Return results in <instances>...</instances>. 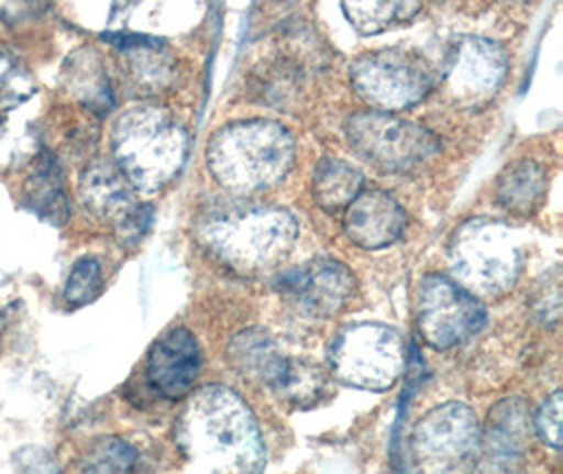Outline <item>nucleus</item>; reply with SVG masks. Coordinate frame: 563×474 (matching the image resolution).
Wrapping results in <instances>:
<instances>
[{
	"label": "nucleus",
	"instance_id": "nucleus-1",
	"mask_svg": "<svg viewBox=\"0 0 563 474\" xmlns=\"http://www.w3.org/2000/svg\"><path fill=\"white\" fill-rule=\"evenodd\" d=\"M179 445L213 474H262L266 451L247 403L227 386H206L188 400L178 425Z\"/></svg>",
	"mask_w": 563,
	"mask_h": 474
},
{
	"label": "nucleus",
	"instance_id": "nucleus-2",
	"mask_svg": "<svg viewBox=\"0 0 563 474\" xmlns=\"http://www.w3.org/2000/svg\"><path fill=\"white\" fill-rule=\"evenodd\" d=\"M206 158L222 188L234 195H254L289 175L296 163V140L277 121H234L211 135Z\"/></svg>",
	"mask_w": 563,
	"mask_h": 474
},
{
	"label": "nucleus",
	"instance_id": "nucleus-3",
	"mask_svg": "<svg viewBox=\"0 0 563 474\" xmlns=\"http://www.w3.org/2000/svg\"><path fill=\"white\" fill-rule=\"evenodd\" d=\"M296 218L273 205H232L209 213L199 225L206 250L236 273L275 268L294 250Z\"/></svg>",
	"mask_w": 563,
	"mask_h": 474
},
{
	"label": "nucleus",
	"instance_id": "nucleus-4",
	"mask_svg": "<svg viewBox=\"0 0 563 474\" xmlns=\"http://www.w3.org/2000/svg\"><path fill=\"white\" fill-rule=\"evenodd\" d=\"M114 165L144 192L165 188L188 154V133L158 106L131 108L112 129Z\"/></svg>",
	"mask_w": 563,
	"mask_h": 474
},
{
	"label": "nucleus",
	"instance_id": "nucleus-5",
	"mask_svg": "<svg viewBox=\"0 0 563 474\" xmlns=\"http://www.w3.org/2000/svg\"><path fill=\"white\" fill-rule=\"evenodd\" d=\"M450 264L462 287L484 296H503L521 275L523 255L511 225L498 220H468L450 239Z\"/></svg>",
	"mask_w": 563,
	"mask_h": 474
},
{
	"label": "nucleus",
	"instance_id": "nucleus-6",
	"mask_svg": "<svg viewBox=\"0 0 563 474\" xmlns=\"http://www.w3.org/2000/svg\"><path fill=\"white\" fill-rule=\"evenodd\" d=\"M328 363L340 382L383 393L404 374L406 349L401 335L388 324L351 323L335 333Z\"/></svg>",
	"mask_w": 563,
	"mask_h": 474
},
{
	"label": "nucleus",
	"instance_id": "nucleus-7",
	"mask_svg": "<svg viewBox=\"0 0 563 474\" xmlns=\"http://www.w3.org/2000/svg\"><path fill=\"white\" fill-rule=\"evenodd\" d=\"M344 133L353 151L386 174L410 172L441 151L439 137L427 126L378 110L351 117Z\"/></svg>",
	"mask_w": 563,
	"mask_h": 474
},
{
	"label": "nucleus",
	"instance_id": "nucleus-8",
	"mask_svg": "<svg viewBox=\"0 0 563 474\" xmlns=\"http://www.w3.org/2000/svg\"><path fill=\"white\" fill-rule=\"evenodd\" d=\"M351 82L361 100L390 114L424 100L433 80L420 53L380 49L358 55L351 66Z\"/></svg>",
	"mask_w": 563,
	"mask_h": 474
},
{
	"label": "nucleus",
	"instance_id": "nucleus-9",
	"mask_svg": "<svg viewBox=\"0 0 563 474\" xmlns=\"http://www.w3.org/2000/svg\"><path fill=\"white\" fill-rule=\"evenodd\" d=\"M416 323L429 346L456 349L486 327V308L450 276L429 275L418 285Z\"/></svg>",
	"mask_w": 563,
	"mask_h": 474
},
{
	"label": "nucleus",
	"instance_id": "nucleus-10",
	"mask_svg": "<svg viewBox=\"0 0 563 474\" xmlns=\"http://www.w3.org/2000/svg\"><path fill=\"white\" fill-rule=\"evenodd\" d=\"M275 287L300 315L310 319H330L355 296L357 280L338 260L314 257L283 273Z\"/></svg>",
	"mask_w": 563,
	"mask_h": 474
},
{
	"label": "nucleus",
	"instance_id": "nucleus-11",
	"mask_svg": "<svg viewBox=\"0 0 563 474\" xmlns=\"http://www.w3.org/2000/svg\"><path fill=\"white\" fill-rule=\"evenodd\" d=\"M482 426L462 403H445L424 414L411 434L416 458L429 466H454L477 453Z\"/></svg>",
	"mask_w": 563,
	"mask_h": 474
},
{
	"label": "nucleus",
	"instance_id": "nucleus-12",
	"mask_svg": "<svg viewBox=\"0 0 563 474\" xmlns=\"http://www.w3.org/2000/svg\"><path fill=\"white\" fill-rule=\"evenodd\" d=\"M534 420L528 403L507 399L492 407L471 474H526Z\"/></svg>",
	"mask_w": 563,
	"mask_h": 474
},
{
	"label": "nucleus",
	"instance_id": "nucleus-13",
	"mask_svg": "<svg viewBox=\"0 0 563 474\" xmlns=\"http://www.w3.org/2000/svg\"><path fill=\"white\" fill-rule=\"evenodd\" d=\"M509 73V57L503 45L484 36H466L450 49L445 62V85L461 101L492 98Z\"/></svg>",
	"mask_w": 563,
	"mask_h": 474
},
{
	"label": "nucleus",
	"instance_id": "nucleus-14",
	"mask_svg": "<svg viewBox=\"0 0 563 474\" xmlns=\"http://www.w3.org/2000/svg\"><path fill=\"white\" fill-rule=\"evenodd\" d=\"M201 370V350L195 335L174 327L154 342L148 354V384L161 397L169 400L184 399Z\"/></svg>",
	"mask_w": 563,
	"mask_h": 474
},
{
	"label": "nucleus",
	"instance_id": "nucleus-15",
	"mask_svg": "<svg viewBox=\"0 0 563 474\" xmlns=\"http://www.w3.org/2000/svg\"><path fill=\"white\" fill-rule=\"evenodd\" d=\"M408 216L404 207L385 190H361L346 207L344 232L363 250H385L406 232Z\"/></svg>",
	"mask_w": 563,
	"mask_h": 474
},
{
	"label": "nucleus",
	"instance_id": "nucleus-16",
	"mask_svg": "<svg viewBox=\"0 0 563 474\" xmlns=\"http://www.w3.org/2000/svg\"><path fill=\"white\" fill-rule=\"evenodd\" d=\"M80 197L87 209L102 218L119 222L137 205L133 186L123 172L108 161L93 163L80 179Z\"/></svg>",
	"mask_w": 563,
	"mask_h": 474
},
{
	"label": "nucleus",
	"instance_id": "nucleus-17",
	"mask_svg": "<svg viewBox=\"0 0 563 474\" xmlns=\"http://www.w3.org/2000/svg\"><path fill=\"white\" fill-rule=\"evenodd\" d=\"M229 361L236 374L268 390L282 374L287 356L264 331L250 329L239 333L229 346Z\"/></svg>",
	"mask_w": 563,
	"mask_h": 474
},
{
	"label": "nucleus",
	"instance_id": "nucleus-18",
	"mask_svg": "<svg viewBox=\"0 0 563 474\" xmlns=\"http://www.w3.org/2000/svg\"><path fill=\"white\" fill-rule=\"evenodd\" d=\"M24 202L47 224H66L70 216V202L62 167L52 154L41 152L34 172L24 184Z\"/></svg>",
	"mask_w": 563,
	"mask_h": 474
},
{
	"label": "nucleus",
	"instance_id": "nucleus-19",
	"mask_svg": "<svg viewBox=\"0 0 563 474\" xmlns=\"http://www.w3.org/2000/svg\"><path fill=\"white\" fill-rule=\"evenodd\" d=\"M547 186L549 179L544 167L537 161L521 158L511 163L498 177L496 199L511 213L530 216L547 197Z\"/></svg>",
	"mask_w": 563,
	"mask_h": 474
},
{
	"label": "nucleus",
	"instance_id": "nucleus-20",
	"mask_svg": "<svg viewBox=\"0 0 563 474\" xmlns=\"http://www.w3.org/2000/svg\"><path fill=\"white\" fill-rule=\"evenodd\" d=\"M330 375L308 359H287L271 393L289 407L310 409L328 397Z\"/></svg>",
	"mask_w": 563,
	"mask_h": 474
},
{
	"label": "nucleus",
	"instance_id": "nucleus-21",
	"mask_svg": "<svg viewBox=\"0 0 563 474\" xmlns=\"http://www.w3.org/2000/svg\"><path fill=\"white\" fill-rule=\"evenodd\" d=\"M108 43L131 57V70L146 87H163L174 73V59L163 41L144 34H103Z\"/></svg>",
	"mask_w": 563,
	"mask_h": 474
},
{
	"label": "nucleus",
	"instance_id": "nucleus-22",
	"mask_svg": "<svg viewBox=\"0 0 563 474\" xmlns=\"http://www.w3.org/2000/svg\"><path fill=\"white\" fill-rule=\"evenodd\" d=\"M312 197L325 211L346 209L363 190V174L349 161L323 158L312 174Z\"/></svg>",
	"mask_w": 563,
	"mask_h": 474
},
{
	"label": "nucleus",
	"instance_id": "nucleus-23",
	"mask_svg": "<svg viewBox=\"0 0 563 474\" xmlns=\"http://www.w3.org/2000/svg\"><path fill=\"white\" fill-rule=\"evenodd\" d=\"M344 15L363 36L380 34L388 27L406 24L420 11L418 2H344Z\"/></svg>",
	"mask_w": 563,
	"mask_h": 474
},
{
	"label": "nucleus",
	"instance_id": "nucleus-24",
	"mask_svg": "<svg viewBox=\"0 0 563 474\" xmlns=\"http://www.w3.org/2000/svg\"><path fill=\"white\" fill-rule=\"evenodd\" d=\"M135 450L121 439H100L82 458L80 474H133Z\"/></svg>",
	"mask_w": 563,
	"mask_h": 474
},
{
	"label": "nucleus",
	"instance_id": "nucleus-25",
	"mask_svg": "<svg viewBox=\"0 0 563 474\" xmlns=\"http://www.w3.org/2000/svg\"><path fill=\"white\" fill-rule=\"evenodd\" d=\"M102 264L96 257H80L68 275L64 296L73 306H87L98 300V296L102 294Z\"/></svg>",
	"mask_w": 563,
	"mask_h": 474
},
{
	"label": "nucleus",
	"instance_id": "nucleus-26",
	"mask_svg": "<svg viewBox=\"0 0 563 474\" xmlns=\"http://www.w3.org/2000/svg\"><path fill=\"white\" fill-rule=\"evenodd\" d=\"M32 93L34 87L30 76L22 73L9 57L0 55V123H4V117Z\"/></svg>",
	"mask_w": 563,
	"mask_h": 474
},
{
	"label": "nucleus",
	"instance_id": "nucleus-27",
	"mask_svg": "<svg viewBox=\"0 0 563 474\" xmlns=\"http://www.w3.org/2000/svg\"><path fill=\"white\" fill-rule=\"evenodd\" d=\"M532 310L537 315L538 321L542 324L560 323L562 315V280L560 273H553L551 276H544L542 283L537 287V294L532 298Z\"/></svg>",
	"mask_w": 563,
	"mask_h": 474
},
{
	"label": "nucleus",
	"instance_id": "nucleus-28",
	"mask_svg": "<svg viewBox=\"0 0 563 474\" xmlns=\"http://www.w3.org/2000/svg\"><path fill=\"white\" fill-rule=\"evenodd\" d=\"M534 430L544 445L560 450L562 448V390H555L538 409Z\"/></svg>",
	"mask_w": 563,
	"mask_h": 474
},
{
	"label": "nucleus",
	"instance_id": "nucleus-29",
	"mask_svg": "<svg viewBox=\"0 0 563 474\" xmlns=\"http://www.w3.org/2000/svg\"><path fill=\"white\" fill-rule=\"evenodd\" d=\"M154 209L151 205H135L125 218L117 222V239L125 247H135L151 230Z\"/></svg>",
	"mask_w": 563,
	"mask_h": 474
},
{
	"label": "nucleus",
	"instance_id": "nucleus-30",
	"mask_svg": "<svg viewBox=\"0 0 563 474\" xmlns=\"http://www.w3.org/2000/svg\"><path fill=\"white\" fill-rule=\"evenodd\" d=\"M15 464L22 474H62L52 455L41 448H24L18 451Z\"/></svg>",
	"mask_w": 563,
	"mask_h": 474
}]
</instances>
